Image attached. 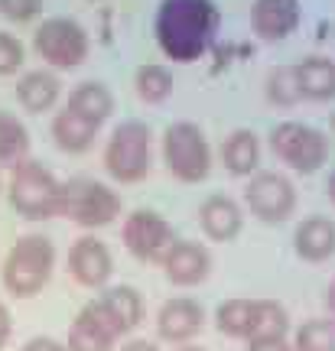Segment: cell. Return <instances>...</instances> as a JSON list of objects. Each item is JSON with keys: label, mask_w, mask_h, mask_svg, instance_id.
I'll return each instance as SVG.
<instances>
[{"label": "cell", "mask_w": 335, "mask_h": 351, "mask_svg": "<svg viewBox=\"0 0 335 351\" xmlns=\"http://www.w3.org/2000/svg\"><path fill=\"white\" fill-rule=\"evenodd\" d=\"M297 351H335V322L332 319H310L297 328Z\"/></svg>", "instance_id": "83f0119b"}, {"label": "cell", "mask_w": 335, "mask_h": 351, "mask_svg": "<svg viewBox=\"0 0 335 351\" xmlns=\"http://www.w3.org/2000/svg\"><path fill=\"white\" fill-rule=\"evenodd\" d=\"M248 351H290L284 339H267V341H248Z\"/></svg>", "instance_id": "4dcf8cb0"}, {"label": "cell", "mask_w": 335, "mask_h": 351, "mask_svg": "<svg viewBox=\"0 0 335 351\" xmlns=\"http://www.w3.org/2000/svg\"><path fill=\"white\" fill-rule=\"evenodd\" d=\"M117 339L121 335L111 326V319L104 315V309L98 302H88L69 328V348L65 351H111Z\"/></svg>", "instance_id": "7c38bea8"}, {"label": "cell", "mask_w": 335, "mask_h": 351, "mask_svg": "<svg viewBox=\"0 0 335 351\" xmlns=\"http://www.w3.org/2000/svg\"><path fill=\"white\" fill-rule=\"evenodd\" d=\"M244 202H248L251 215L277 225V221H286L297 208V189L280 173H254L244 189Z\"/></svg>", "instance_id": "9c48e42d"}, {"label": "cell", "mask_w": 335, "mask_h": 351, "mask_svg": "<svg viewBox=\"0 0 335 351\" xmlns=\"http://www.w3.org/2000/svg\"><path fill=\"white\" fill-rule=\"evenodd\" d=\"M297 254L310 263H323L335 254V221L329 218H306L293 234Z\"/></svg>", "instance_id": "e0dca14e"}, {"label": "cell", "mask_w": 335, "mask_h": 351, "mask_svg": "<svg viewBox=\"0 0 335 351\" xmlns=\"http://www.w3.org/2000/svg\"><path fill=\"white\" fill-rule=\"evenodd\" d=\"M59 91H62V82L52 75V72H46V69L26 72V75L16 82V101H20L30 114L49 111L52 104L59 101Z\"/></svg>", "instance_id": "d6986e66"}, {"label": "cell", "mask_w": 335, "mask_h": 351, "mask_svg": "<svg viewBox=\"0 0 335 351\" xmlns=\"http://www.w3.org/2000/svg\"><path fill=\"white\" fill-rule=\"evenodd\" d=\"M23 62V43L13 33H0V75H13Z\"/></svg>", "instance_id": "f1b7e54d"}, {"label": "cell", "mask_w": 335, "mask_h": 351, "mask_svg": "<svg viewBox=\"0 0 335 351\" xmlns=\"http://www.w3.org/2000/svg\"><path fill=\"white\" fill-rule=\"evenodd\" d=\"M43 13V0H0V16L10 23H30Z\"/></svg>", "instance_id": "f546056e"}, {"label": "cell", "mask_w": 335, "mask_h": 351, "mask_svg": "<svg viewBox=\"0 0 335 351\" xmlns=\"http://www.w3.org/2000/svg\"><path fill=\"white\" fill-rule=\"evenodd\" d=\"M211 257L209 251L196 244V241H173V247L163 257V270L170 276V283L176 287H196L209 276Z\"/></svg>", "instance_id": "4fadbf2b"}, {"label": "cell", "mask_w": 335, "mask_h": 351, "mask_svg": "<svg viewBox=\"0 0 335 351\" xmlns=\"http://www.w3.org/2000/svg\"><path fill=\"white\" fill-rule=\"evenodd\" d=\"M10 205L16 208V215H23L30 221L56 218V215H59V205H62V182L43 163L23 160L20 166H13Z\"/></svg>", "instance_id": "3957f363"}, {"label": "cell", "mask_w": 335, "mask_h": 351, "mask_svg": "<svg viewBox=\"0 0 335 351\" xmlns=\"http://www.w3.org/2000/svg\"><path fill=\"white\" fill-rule=\"evenodd\" d=\"M52 267H56V251L52 241L43 234H26L7 251L3 261V287L10 289L16 300H30L49 283Z\"/></svg>", "instance_id": "7a4b0ae2"}, {"label": "cell", "mask_w": 335, "mask_h": 351, "mask_svg": "<svg viewBox=\"0 0 335 351\" xmlns=\"http://www.w3.org/2000/svg\"><path fill=\"white\" fill-rule=\"evenodd\" d=\"M33 49L52 69H78L88 59L91 43H88L85 26L78 20H72V16H49L33 33Z\"/></svg>", "instance_id": "ba28073f"}, {"label": "cell", "mask_w": 335, "mask_h": 351, "mask_svg": "<svg viewBox=\"0 0 335 351\" xmlns=\"http://www.w3.org/2000/svg\"><path fill=\"white\" fill-rule=\"evenodd\" d=\"M199 221H202V231L211 241H231L241 231V208L228 195H211V199L202 202Z\"/></svg>", "instance_id": "ac0fdd59"}, {"label": "cell", "mask_w": 335, "mask_h": 351, "mask_svg": "<svg viewBox=\"0 0 335 351\" xmlns=\"http://www.w3.org/2000/svg\"><path fill=\"white\" fill-rule=\"evenodd\" d=\"M297 85L299 95L310 101L335 98V62L325 56H310L297 65Z\"/></svg>", "instance_id": "ffe728a7"}, {"label": "cell", "mask_w": 335, "mask_h": 351, "mask_svg": "<svg viewBox=\"0 0 335 351\" xmlns=\"http://www.w3.org/2000/svg\"><path fill=\"white\" fill-rule=\"evenodd\" d=\"M215 322H218V328H222L224 335L251 341V332H254V326H257V300H228V302H222L218 313H215Z\"/></svg>", "instance_id": "cb8c5ba5"}, {"label": "cell", "mask_w": 335, "mask_h": 351, "mask_svg": "<svg viewBox=\"0 0 335 351\" xmlns=\"http://www.w3.org/2000/svg\"><path fill=\"white\" fill-rule=\"evenodd\" d=\"M153 134L143 121H121L104 147V169L117 182H140L150 173Z\"/></svg>", "instance_id": "277c9868"}, {"label": "cell", "mask_w": 335, "mask_h": 351, "mask_svg": "<svg viewBox=\"0 0 335 351\" xmlns=\"http://www.w3.org/2000/svg\"><path fill=\"white\" fill-rule=\"evenodd\" d=\"M30 153V130L10 111H0V163L20 166Z\"/></svg>", "instance_id": "484cf974"}, {"label": "cell", "mask_w": 335, "mask_h": 351, "mask_svg": "<svg viewBox=\"0 0 335 351\" xmlns=\"http://www.w3.org/2000/svg\"><path fill=\"white\" fill-rule=\"evenodd\" d=\"M98 306L104 309V315L111 319V326L117 328V335H124V332H130V328L140 326L143 302H140V293H137L134 287L104 289V296L98 300Z\"/></svg>", "instance_id": "44dd1931"}, {"label": "cell", "mask_w": 335, "mask_h": 351, "mask_svg": "<svg viewBox=\"0 0 335 351\" xmlns=\"http://www.w3.org/2000/svg\"><path fill=\"white\" fill-rule=\"evenodd\" d=\"M179 351H205V348H196V345H183Z\"/></svg>", "instance_id": "8d00e7d4"}, {"label": "cell", "mask_w": 335, "mask_h": 351, "mask_svg": "<svg viewBox=\"0 0 335 351\" xmlns=\"http://www.w3.org/2000/svg\"><path fill=\"white\" fill-rule=\"evenodd\" d=\"M163 160H166V169L179 182H202L211 169V150L202 127L192 124V121H176V124L166 127Z\"/></svg>", "instance_id": "5b68a950"}, {"label": "cell", "mask_w": 335, "mask_h": 351, "mask_svg": "<svg viewBox=\"0 0 335 351\" xmlns=\"http://www.w3.org/2000/svg\"><path fill=\"white\" fill-rule=\"evenodd\" d=\"M270 150L297 173H316L329 160V137L303 121H284L270 130Z\"/></svg>", "instance_id": "8992f818"}, {"label": "cell", "mask_w": 335, "mask_h": 351, "mask_svg": "<svg viewBox=\"0 0 335 351\" xmlns=\"http://www.w3.org/2000/svg\"><path fill=\"white\" fill-rule=\"evenodd\" d=\"M124 351H160L157 345H150V341H130Z\"/></svg>", "instance_id": "836d02e7"}, {"label": "cell", "mask_w": 335, "mask_h": 351, "mask_svg": "<svg viewBox=\"0 0 335 351\" xmlns=\"http://www.w3.org/2000/svg\"><path fill=\"white\" fill-rule=\"evenodd\" d=\"M59 215L82 228H104L121 215V199L117 192L95 179H72L62 186V205Z\"/></svg>", "instance_id": "52a82bcc"}, {"label": "cell", "mask_w": 335, "mask_h": 351, "mask_svg": "<svg viewBox=\"0 0 335 351\" xmlns=\"http://www.w3.org/2000/svg\"><path fill=\"white\" fill-rule=\"evenodd\" d=\"M101 124L88 121L82 114H75L72 108H62V111L52 117V140L62 153H85L95 137H98Z\"/></svg>", "instance_id": "2e32d148"}, {"label": "cell", "mask_w": 335, "mask_h": 351, "mask_svg": "<svg viewBox=\"0 0 335 351\" xmlns=\"http://www.w3.org/2000/svg\"><path fill=\"white\" fill-rule=\"evenodd\" d=\"M173 72L166 69V65L160 62H147L140 65L134 72V91L140 101H147V104H160V101H166L170 95H173Z\"/></svg>", "instance_id": "d4e9b609"}, {"label": "cell", "mask_w": 335, "mask_h": 351, "mask_svg": "<svg viewBox=\"0 0 335 351\" xmlns=\"http://www.w3.org/2000/svg\"><path fill=\"white\" fill-rule=\"evenodd\" d=\"M264 91H267V101H270V104H280V108L297 104V101L303 98V95H299V85H297V65H273L270 72H267Z\"/></svg>", "instance_id": "4316f807"}, {"label": "cell", "mask_w": 335, "mask_h": 351, "mask_svg": "<svg viewBox=\"0 0 335 351\" xmlns=\"http://www.w3.org/2000/svg\"><path fill=\"white\" fill-rule=\"evenodd\" d=\"M222 163L231 176H251L261 166V143L254 130H235L222 143Z\"/></svg>", "instance_id": "7402d4cb"}, {"label": "cell", "mask_w": 335, "mask_h": 351, "mask_svg": "<svg viewBox=\"0 0 335 351\" xmlns=\"http://www.w3.org/2000/svg\"><path fill=\"white\" fill-rule=\"evenodd\" d=\"M173 228L157 212H134L124 221V247L134 254L137 261L163 263L166 251L173 247Z\"/></svg>", "instance_id": "30bf717a"}, {"label": "cell", "mask_w": 335, "mask_h": 351, "mask_svg": "<svg viewBox=\"0 0 335 351\" xmlns=\"http://www.w3.org/2000/svg\"><path fill=\"white\" fill-rule=\"evenodd\" d=\"M303 20L299 0H254L251 7V29L264 43H280L290 33H297Z\"/></svg>", "instance_id": "8fae6325"}, {"label": "cell", "mask_w": 335, "mask_h": 351, "mask_svg": "<svg viewBox=\"0 0 335 351\" xmlns=\"http://www.w3.org/2000/svg\"><path fill=\"white\" fill-rule=\"evenodd\" d=\"M332 134H335V114H332Z\"/></svg>", "instance_id": "74e56055"}, {"label": "cell", "mask_w": 335, "mask_h": 351, "mask_svg": "<svg viewBox=\"0 0 335 351\" xmlns=\"http://www.w3.org/2000/svg\"><path fill=\"white\" fill-rule=\"evenodd\" d=\"M10 332H13V322H10V313H7V306L0 302V348L10 341Z\"/></svg>", "instance_id": "d6a6232c"}, {"label": "cell", "mask_w": 335, "mask_h": 351, "mask_svg": "<svg viewBox=\"0 0 335 351\" xmlns=\"http://www.w3.org/2000/svg\"><path fill=\"white\" fill-rule=\"evenodd\" d=\"M69 270L82 287H104L114 270L111 251L95 238H78L72 244V251H69Z\"/></svg>", "instance_id": "5bb4252c"}, {"label": "cell", "mask_w": 335, "mask_h": 351, "mask_svg": "<svg viewBox=\"0 0 335 351\" xmlns=\"http://www.w3.org/2000/svg\"><path fill=\"white\" fill-rule=\"evenodd\" d=\"M325 306H329V313L335 315V276H332V283H329V293H325Z\"/></svg>", "instance_id": "e575fe53"}, {"label": "cell", "mask_w": 335, "mask_h": 351, "mask_svg": "<svg viewBox=\"0 0 335 351\" xmlns=\"http://www.w3.org/2000/svg\"><path fill=\"white\" fill-rule=\"evenodd\" d=\"M205 326V313L196 300H170L157 315V328H160V339L166 341H189L192 335H199Z\"/></svg>", "instance_id": "9a60e30c"}, {"label": "cell", "mask_w": 335, "mask_h": 351, "mask_svg": "<svg viewBox=\"0 0 335 351\" xmlns=\"http://www.w3.org/2000/svg\"><path fill=\"white\" fill-rule=\"evenodd\" d=\"M153 33H157V43L166 59L196 62L215 43L218 7H215V0H160Z\"/></svg>", "instance_id": "6da1fadb"}, {"label": "cell", "mask_w": 335, "mask_h": 351, "mask_svg": "<svg viewBox=\"0 0 335 351\" xmlns=\"http://www.w3.org/2000/svg\"><path fill=\"white\" fill-rule=\"evenodd\" d=\"M65 108H72L75 114H82V117L95 121V124H104L114 114V95L108 91L104 82H82L78 88H72Z\"/></svg>", "instance_id": "603a6c76"}, {"label": "cell", "mask_w": 335, "mask_h": 351, "mask_svg": "<svg viewBox=\"0 0 335 351\" xmlns=\"http://www.w3.org/2000/svg\"><path fill=\"white\" fill-rule=\"evenodd\" d=\"M23 351H65V345H59L56 339H33L23 345Z\"/></svg>", "instance_id": "1f68e13d"}, {"label": "cell", "mask_w": 335, "mask_h": 351, "mask_svg": "<svg viewBox=\"0 0 335 351\" xmlns=\"http://www.w3.org/2000/svg\"><path fill=\"white\" fill-rule=\"evenodd\" d=\"M329 199H332V205H335V169H332V176H329Z\"/></svg>", "instance_id": "d590c367"}]
</instances>
